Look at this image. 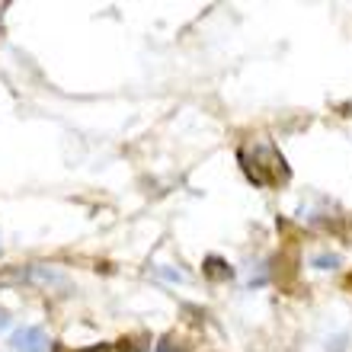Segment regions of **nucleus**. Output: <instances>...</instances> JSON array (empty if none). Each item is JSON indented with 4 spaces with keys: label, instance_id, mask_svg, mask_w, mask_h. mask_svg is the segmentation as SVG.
Wrapping results in <instances>:
<instances>
[{
    "label": "nucleus",
    "instance_id": "nucleus-1",
    "mask_svg": "<svg viewBox=\"0 0 352 352\" xmlns=\"http://www.w3.org/2000/svg\"><path fill=\"white\" fill-rule=\"evenodd\" d=\"M10 349L13 352H48V336L42 327H19L10 336Z\"/></svg>",
    "mask_w": 352,
    "mask_h": 352
},
{
    "label": "nucleus",
    "instance_id": "nucleus-2",
    "mask_svg": "<svg viewBox=\"0 0 352 352\" xmlns=\"http://www.w3.org/2000/svg\"><path fill=\"white\" fill-rule=\"evenodd\" d=\"M317 269H333L336 263H340V256H317Z\"/></svg>",
    "mask_w": 352,
    "mask_h": 352
},
{
    "label": "nucleus",
    "instance_id": "nucleus-3",
    "mask_svg": "<svg viewBox=\"0 0 352 352\" xmlns=\"http://www.w3.org/2000/svg\"><path fill=\"white\" fill-rule=\"evenodd\" d=\"M7 327H10V314L7 311H0V330H7Z\"/></svg>",
    "mask_w": 352,
    "mask_h": 352
}]
</instances>
